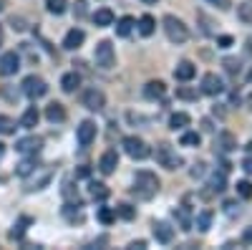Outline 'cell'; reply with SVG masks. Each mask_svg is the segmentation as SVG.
<instances>
[{
	"instance_id": "6da1fadb",
	"label": "cell",
	"mask_w": 252,
	"mask_h": 250,
	"mask_svg": "<svg viewBox=\"0 0 252 250\" xmlns=\"http://www.w3.org/2000/svg\"><path fill=\"white\" fill-rule=\"evenodd\" d=\"M131 192H134L139 200H152V197L159 192V179H157V175H154V172H146V170L136 172Z\"/></svg>"
},
{
	"instance_id": "7a4b0ae2",
	"label": "cell",
	"mask_w": 252,
	"mask_h": 250,
	"mask_svg": "<svg viewBox=\"0 0 252 250\" xmlns=\"http://www.w3.org/2000/svg\"><path fill=\"white\" fill-rule=\"evenodd\" d=\"M164 31H166V38L172 40V43H187V38H189V31L187 26L182 23V20L177 15H166L164 18Z\"/></svg>"
},
{
	"instance_id": "3957f363",
	"label": "cell",
	"mask_w": 252,
	"mask_h": 250,
	"mask_svg": "<svg viewBox=\"0 0 252 250\" xmlns=\"http://www.w3.org/2000/svg\"><path fill=\"white\" fill-rule=\"evenodd\" d=\"M157 162L161 167H166V170H179V167L184 164L182 154H177V149L172 147V144H159L157 147Z\"/></svg>"
},
{
	"instance_id": "277c9868",
	"label": "cell",
	"mask_w": 252,
	"mask_h": 250,
	"mask_svg": "<svg viewBox=\"0 0 252 250\" xmlns=\"http://www.w3.org/2000/svg\"><path fill=\"white\" fill-rule=\"evenodd\" d=\"M94 58H96V66H98V69H103V71L114 69V66H116V53H114L111 40H101V43L96 46Z\"/></svg>"
},
{
	"instance_id": "5b68a950",
	"label": "cell",
	"mask_w": 252,
	"mask_h": 250,
	"mask_svg": "<svg viewBox=\"0 0 252 250\" xmlns=\"http://www.w3.org/2000/svg\"><path fill=\"white\" fill-rule=\"evenodd\" d=\"M121 147H124V152L129 154L131 159H146V157L152 154L149 144H146L144 139H139V137H126V139L121 142Z\"/></svg>"
},
{
	"instance_id": "8992f818",
	"label": "cell",
	"mask_w": 252,
	"mask_h": 250,
	"mask_svg": "<svg viewBox=\"0 0 252 250\" xmlns=\"http://www.w3.org/2000/svg\"><path fill=\"white\" fill-rule=\"evenodd\" d=\"M20 86H23V94H26L28 99H40V96L48 94V83L40 78V76H26Z\"/></svg>"
},
{
	"instance_id": "52a82bcc",
	"label": "cell",
	"mask_w": 252,
	"mask_h": 250,
	"mask_svg": "<svg viewBox=\"0 0 252 250\" xmlns=\"http://www.w3.org/2000/svg\"><path fill=\"white\" fill-rule=\"evenodd\" d=\"M83 107H86L89 111H101L103 107H106V96H103L98 89H89V91H83Z\"/></svg>"
},
{
	"instance_id": "ba28073f",
	"label": "cell",
	"mask_w": 252,
	"mask_h": 250,
	"mask_svg": "<svg viewBox=\"0 0 252 250\" xmlns=\"http://www.w3.org/2000/svg\"><path fill=\"white\" fill-rule=\"evenodd\" d=\"M40 147H43V139L40 137H26V139H18V144H15V149L26 157H35L40 152Z\"/></svg>"
},
{
	"instance_id": "9c48e42d",
	"label": "cell",
	"mask_w": 252,
	"mask_h": 250,
	"mask_svg": "<svg viewBox=\"0 0 252 250\" xmlns=\"http://www.w3.org/2000/svg\"><path fill=\"white\" fill-rule=\"evenodd\" d=\"M18 69H20V58L15 51H8L0 56V76H13L18 73Z\"/></svg>"
},
{
	"instance_id": "30bf717a",
	"label": "cell",
	"mask_w": 252,
	"mask_h": 250,
	"mask_svg": "<svg viewBox=\"0 0 252 250\" xmlns=\"http://www.w3.org/2000/svg\"><path fill=\"white\" fill-rule=\"evenodd\" d=\"M76 139L81 147H91V142L96 139V124L94 121H81V127L76 129Z\"/></svg>"
},
{
	"instance_id": "8fae6325",
	"label": "cell",
	"mask_w": 252,
	"mask_h": 250,
	"mask_svg": "<svg viewBox=\"0 0 252 250\" xmlns=\"http://www.w3.org/2000/svg\"><path fill=\"white\" fill-rule=\"evenodd\" d=\"M222 91H224V83H222V78H220L217 73H207V76L202 78V94L217 96V94H222Z\"/></svg>"
},
{
	"instance_id": "7c38bea8",
	"label": "cell",
	"mask_w": 252,
	"mask_h": 250,
	"mask_svg": "<svg viewBox=\"0 0 252 250\" xmlns=\"http://www.w3.org/2000/svg\"><path fill=\"white\" fill-rule=\"evenodd\" d=\"M152 233H154V238H157L159 243H164V245H169V243L174 240V230H172V225H169V222L157 220V222L152 225Z\"/></svg>"
},
{
	"instance_id": "4fadbf2b",
	"label": "cell",
	"mask_w": 252,
	"mask_h": 250,
	"mask_svg": "<svg viewBox=\"0 0 252 250\" xmlns=\"http://www.w3.org/2000/svg\"><path fill=\"white\" fill-rule=\"evenodd\" d=\"M116 167H119V154H116L114 149H109V152L101 154V159H98V172H101V175H114Z\"/></svg>"
},
{
	"instance_id": "5bb4252c",
	"label": "cell",
	"mask_w": 252,
	"mask_h": 250,
	"mask_svg": "<svg viewBox=\"0 0 252 250\" xmlns=\"http://www.w3.org/2000/svg\"><path fill=\"white\" fill-rule=\"evenodd\" d=\"M83 40H86V33H83L81 28H71V31L66 33V38H63V48L76 51V48H81Z\"/></svg>"
},
{
	"instance_id": "9a60e30c",
	"label": "cell",
	"mask_w": 252,
	"mask_h": 250,
	"mask_svg": "<svg viewBox=\"0 0 252 250\" xmlns=\"http://www.w3.org/2000/svg\"><path fill=\"white\" fill-rule=\"evenodd\" d=\"M194 73H197V69H194L192 61H182V64L174 69V78H177V81H192Z\"/></svg>"
},
{
	"instance_id": "2e32d148",
	"label": "cell",
	"mask_w": 252,
	"mask_h": 250,
	"mask_svg": "<svg viewBox=\"0 0 252 250\" xmlns=\"http://www.w3.org/2000/svg\"><path fill=\"white\" fill-rule=\"evenodd\" d=\"M166 94V86H164V81H149L144 86V96L146 99H152V101H157V99H161Z\"/></svg>"
},
{
	"instance_id": "e0dca14e",
	"label": "cell",
	"mask_w": 252,
	"mask_h": 250,
	"mask_svg": "<svg viewBox=\"0 0 252 250\" xmlns=\"http://www.w3.org/2000/svg\"><path fill=\"white\" fill-rule=\"evenodd\" d=\"M46 119L51 124H58V121L66 119V109H63V104H58V101L48 104V107H46Z\"/></svg>"
},
{
	"instance_id": "ac0fdd59",
	"label": "cell",
	"mask_w": 252,
	"mask_h": 250,
	"mask_svg": "<svg viewBox=\"0 0 252 250\" xmlns=\"http://www.w3.org/2000/svg\"><path fill=\"white\" fill-rule=\"evenodd\" d=\"M78 86H81V76L76 71H71V73H66V76L61 78V89L66 91V94H73Z\"/></svg>"
},
{
	"instance_id": "d6986e66",
	"label": "cell",
	"mask_w": 252,
	"mask_h": 250,
	"mask_svg": "<svg viewBox=\"0 0 252 250\" xmlns=\"http://www.w3.org/2000/svg\"><path fill=\"white\" fill-rule=\"evenodd\" d=\"M89 192H91V197L94 200H98V202H103V200H109V195H111V190L103 182H91L89 184Z\"/></svg>"
},
{
	"instance_id": "ffe728a7",
	"label": "cell",
	"mask_w": 252,
	"mask_h": 250,
	"mask_svg": "<svg viewBox=\"0 0 252 250\" xmlns=\"http://www.w3.org/2000/svg\"><path fill=\"white\" fill-rule=\"evenodd\" d=\"M94 23H96L98 28L111 26V23H114V13H111L109 8H98V10L94 13Z\"/></svg>"
},
{
	"instance_id": "44dd1931",
	"label": "cell",
	"mask_w": 252,
	"mask_h": 250,
	"mask_svg": "<svg viewBox=\"0 0 252 250\" xmlns=\"http://www.w3.org/2000/svg\"><path fill=\"white\" fill-rule=\"evenodd\" d=\"M134 26H136V20H134L131 15H124V18L119 20V23H116V36H121V38H126V36H131Z\"/></svg>"
},
{
	"instance_id": "7402d4cb",
	"label": "cell",
	"mask_w": 252,
	"mask_h": 250,
	"mask_svg": "<svg viewBox=\"0 0 252 250\" xmlns=\"http://www.w3.org/2000/svg\"><path fill=\"white\" fill-rule=\"evenodd\" d=\"M38 119H40L38 109H35V107H28V109H26V114H23V119H20V127H26V129H33L35 124H38Z\"/></svg>"
},
{
	"instance_id": "603a6c76",
	"label": "cell",
	"mask_w": 252,
	"mask_h": 250,
	"mask_svg": "<svg viewBox=\"0 0 252 250\" xmlns=\"http://www.w3.org/2000/svg\"><path fill=\"white\" fill-rule=\"evenodd\" d=\"M154 28H157V23H154L152 15H141V18H139V33H141L144 38H149V36L154 33Z\"/></svg>"
},
{
	"instance_id": "cb8c5ba5",
	"label": "cell",
	"mask_w": 252,
	"mask_h": 250,
	"mask_svg": "<svg viewBox=\"0 0 252 250\" xmlns=\"http://www.w3.org/2000/svg\"><path fill=\"white\" fill-rule=\"evenodd\" d=\"M217 144H220L224 152H232V149H237V137L229 134V132H222L220 139H217Z\"/></svg>"
},
{
	"instance_id": "d4e9b609",
	"label": "cell",
	"mask_w": 252,
	"mask_h": 250,
	"mask_svg": "<svg viewBox=\"0 0 252 250\" xmlns=\"http://www.w3.org/2000/svg\"><path fill=\"white\" fill-rule=\"evenodd\" d=\"M209 190H212V192H222L224 190V187H227V177H224V172H215L212 177H209Z\"/></svg>"
},
{
	"instance_id": "484cf974",
	"label": "cell",
	"mask_w": 252,
	"mask_h": 250,
	"mask_svg": "<svg viewBox=\"0 0 252 250\" xmlns=\"http://www.w3.org/2000/svg\"><path fill=\"white\" fill-rule=\"evenodd\" d=\"M46 8L51 15H63L68 10V0H46Z\"/></svg>"
},
{
	"instance_id": "4316f807",
	"label": "cell",
	"mask_w": 252,
	"mask_h": 250,
	"mask_svg": "<svg viewBox=\"0 0 252 250\" xmlns=\"http://www.w3.org/2000/svg\"><path fill=\"white\" fill-rule=\"evenodd\" d=\"M35 170H38L35 159H26V162H20V164L15 167V175H18V177H28V175H33Z\"/></svg>"
},
{
	"instance_id": "83f0119b",
	"label": "cell",
	"mask_w": 252,
	"mask_h": 250,
	"mask_svg": "<svg viewBox=\"0 0 252 250\" xmlns=\"http://www.w3.org/2000/svg\"><path fill=\"white\" fill-rule=\"evenodd\" d=\"M189 121H192V119H189V114L179 111V114H174V116L169 119V127L177 132V129H184V127H189Z\"/></svg>"
},
{
	"instance_id": "f1b7e54d",
	"label": "cell",
	"mask_w": 252,
	"mask_h": 250,
	"mask_svg": "<svg viewBox=\"0 0 252 250\" xmlns=\"http://www.w3.org/2000/svg\"><path fill=\"white\" fill-rule=\"evenodd\" d=\"M96 217H98V222H103V225H111V222L116 220V210H111V207H98Z\"/></svg>"
},
{
	"instance_id": "f546056e",
	"label": "cell",
	"mask_w": 252,
	"mask_h": 250,
	"mask_svg": "<svg viewBox=\"0 0 252 250\" xmlns=\"http://www.w3.org/2000/svg\"><path fill=\"white\" fill-rule=\"evenodd\" d=\"M209 225H212V210H202V213L197 215V227H199L202 233H207Z\"/></svg>"
},
{
	"instance_id": "4dcf8cb0",
	"label": "cell",
	"mask_w": 252,
	"mask_h": 250,
	"mask_svg": "<svg viewBox=\"0 0 252 250\" xmlns=\"http://www.w3.org/2000/svg\"><path fill=\"white\" fill-rule=\"evenodd\" d=\"M199 142H202V137L197 132H184L182 134V144H184V147H199Z\"/></svg>"
},
{
	"instance_id": "1f68e13d",
	"label": "cell",
	"mask_w": 252,
	"mask_h": 250,
	"mask_svg": "<svg viewBox=\"0 0 252 250\" xmlns=\"http://www.w3.org/2000/svg\"><path fill=\"white\" fill-rule=\"evenodd\" d=\"M174 217L179 220L182 230H192V220H189V215H187V210H184V207H179V210H174Z\"/></svg>"
},
{
	"instance_id": "d6a6232c",
	"label": "cell",
	"mask_w": 252,
	"mask_h": 250,
	"mask_svg": "<svg viewBox=\"0 0 252 250\" xmlns=\"http://www.w3.org/2000/svg\"><path fill=\"white\" fill-rule=\"evenodd\" d=\"M0 134H15V121L10 116H0Z\"/></svg>"
},
{
	"instance_id": "836d02e7",
	"label": "cell",
	"mask_w": 252,
	"mask_h": 250,
	"mask_svg": "<svg viewBox=\"0 0 252 250\" xmlns=\"http://www.w3.org/2000/svg\"><path fill=\"white\" fill-rule=\"evenodd\" d=\"M237 15H240V20L250 23V20H252V0H247V3H242V5L237 8Z\"/></svg>"
},
{
	"instance_id": "e575fe53",
	"label": "cell",
	"mask_w": 252,
	"mask_h": 250,
	"mask_svg": "<svg viewBox=\"0 0 252 250\" xmlns=\"http://www.w3.org/2000/svg\"><path fill=\"white\" fill-rule=\"evenodd\" d=\"M116 215L124 217V220H134V217H136V210H134L131 205H119V207H116Z\"/></svg>"
},
{
	"instance_id": "d590c367",
	"label": "cell",
	"mask_w": 252,
	"mask_h": 250,
	"mask_svg": "<svg viewBox=\"0 0 252 250\" xmlns=\"http://www.w3.org/2000/svg\"><path fill=\"white\" fill-rule=\"evenodd\" d=\"M31 222V217H23V220H20L15 227H13V230H10V240H15V238H23V233H26V225Z\"/></svg>"
},
{
	"instance_id": "8d00e7d4",
	"label": "cell",
	"mask_w": 252,
	"mask_h": 250,
	"mask_svg": "<svg viewBox=\"0 0 252 250\" xmlns=\"http://www.w3.org/2000/svg\"><path fill=\"white\" fill-rule=\"evenodd\" d=\"M237 195L245 197V200H250V197H252V182H247V179L237 182Z\"/></svg>"
},
{
	"instance_id": "74e56055",
	"label": "cell",
	"mask_w": 252,
	"mask_h": 250,
	"mask_svg": "<svg viewBox=\"0 0 252 250\" xmlns=\"http://www.w3.org/2000/svg\"><path fill=\"white\" fill-rule=\"evenodd\" d=\"M177 99H184V101H194L197 99V91L194 89H177Z\"/></svg>"
},
{
	"instance_id": "f35d334b",
	"label": "cell",
	"mask_w": 252,
	"mask_h": 250,
	"mask_svg": "<svg viewBox=\"0 0 252 250\" xmlns=\"http://www.w3.org/2000/svg\"><path fill=\"white\" fill-rule=\"evenodd\" d=\"M224 69H227L229 73H240L242 66H240V61H237V58H224Z\"/></svg>"
},
{
	"instance_id": "ab89813d",
	"label": "cell",
	"mask_w": 252,
	"mask_h": 250,
	"mask_svg": "<svg viewBox=\"0 0 252 250\" xmlns=\"http://www.w3.org/2000/svg\"><path fill=\"white\" fill-rule=\"evenodd\" d=\"M73 13H76V18H86V0H76V8H73Z\"/></svg>"
},
{
	"instance_id": "60d3db41",
	"label": "cell",
	"mask_w": 252,
	"mask_h": 250,
	"mask_svg": "<svg viewBox=\"0 0 252 250\" xmlns=\"http://www.w3.org/2000/svg\"><path fill=\"white\" fill-rule=\"evenodd\" d=\"M217 43H220V48H229V46H232V36H220Z\"/></svg>"
},
{
	"instance_id": "b9f144b4",
	"label": "cell",
	"mask_w": 252,
	"mask_h": 250,
	"mask_svg": "<svg viewBox=\"0 0 252 250\" xmlns=\"http://www.w3.org/2000/svg\"><path fill=\"white\" fill-rule=\"evenodd\" d=\"M10 26L15 31H26V26H23V20H20V18H10Z\"/></svg>"
},
{
	"instance_id": "7bdbcfd3",
	"label": "cell",
	"mask_w": 252,
	"mask_h": 250,
	"mask_svg": "<svg viewBox=\"0 0 252 250\" xmlns=\"http://www.w3.org/2000/svg\"><path fill=\"white\" fill-rule=\"evenodd\" d=\"M144 248H146L144 240H134V243H129V250H144Z\"/></svg>"
},
{
	"instance_id": "ee69618b",
	"label": "cell",
	"mask_w": 252,
	"mask_h": 250,
	"mask_svg": "<svg viewBox=\"0 0 252 250\" xmlns=\"http://www.w3.org/2000/svg\"><path fill=\"white\" fill-rule=\"evenodd\" d=\"M209 3H215L217 8H222V10H227L229 8V0H209Z\"/></svg>"
},
{
	"instance_id": "f6af8a7d",
	"label": "cell",
	"mask_w": 252,
	"mask_h": 250,
	"mask_svg": "<svg viewBox=\"0 0 252 250\" xmlns=\"http://www.w3.org/2000/svg\"><path fill=\"white\" fill-rule=\"evenodd\" d=\"M242 170H245L247 175H252V157H247V159L242 162Z\"/></svg>"
},
{
	"instance_id": "bcb514c9",
	"label": "cell",
	"mask_w": 252,
	"mask_h": 250,
	"mask_svg": "<svg viewBox=\"0 0 252 250\" xmlns=\"http://www.w3.org/2000/svg\"><path fill=\"white\" fill-rule=\"evenodd\" d=\"M242 243L252 245V227H247V230H245V235H242Z\"/></svg>"
},
{
	"instance_id": "7dc6e473",
	"label": "cell",
	"mask_w": 252,
	"mask_h": 250,
	"mask_svg": "<svg viewBox=\"0 0 252 250\" xmlns=\"http://www.w3.org/2000/svg\"><path fill=\"white\" fill-rule=\"evenodd\" d=\"M202 175H204V164H197L192 170V177H202Z\"/></svg>"
},
{
	"instance_id": "c3c4849f",
	"label": "cell",
	"mask_w": 252,
	"mask_h": 250,
	"mask_svg": "<svg viewBox=\"0 0 252 250\" xmlns=\"http://www.w3.org/2000/svg\"><path fill=\"white\" fill-rule=\"evenodd\" d=\"M78 177H89V167H81V170H78Z\"/></svg>"
},
{
	"instance_id": "681fc988",
	"label": "cell",
	"mask_w": 252,
	"mask_h": 250,
	"mask_svg": "<svg viewBox=\"0 0 252 250\" xmlns=\"http://www.w3.org/2000/svg\"><path fill=\"white\" fill-rule=\"evenodd\" d=\"M3 157H5V144L0 142V159H3Z\"/></svg>"
},
{
	"instance_id": "f907efd6",
	"label": "cell",
	"mask_w": 252,
	"mask_h": 250,
	"mask_svg": "<svg viewBox=\"0 0 252 250\" xmlns=\"http://www.w3.org/2000/svg\"><path fill=\"white\" fill-rule=\"evenodd\" d=\"M247 109L252 111V91H250V96H247Z\"/></svg>"
},
{
	"instance_id": "816d5d0a",
	"label": "cell",
	"mask_w": 252,
	"mask_h": 250,
	"mask_svg": "<svg viewBox=\"0 0 252 250\" xmlns=\"http://www.w3.org/2000/svg\"><path fill=\"white\" fill-rule=\"evenodd\" d=\"M5 10V0H0V13H3Z\"/></svg>"
},
{
	"instance_id": "f5cc1de1",
	"label": "cell",
	"mask_w": 252,
	"mask_h": 250,
	"mask_svg": "<svg viewBox=\"0 0 252 250\" xmlns=\"http://www.w3.org/2000/svg\"><path fill=\"white\" fill-rule=\"evenodd\" d=\"M0 46H3V26H0Z\"/></svg>"
},
{
	"instance_id": "db71d44e",
	"label": "cell",
	"mask_w": 252,
	"mask_h": 250,
	"mask_svg": "<svg viewBox=\"0 0 252 250\" xmlns=\"http://www.w3.org/2000/svg\"><path fill=\"white\" fill-rule=\"evenodd\" d=\"M141 3H157V0H141Z\"/></svg>"
},
{
	"instance_id": "11a10c76",
	"label": "cell",
	"mask_w": 252,
	"mask_h": 250,
	"mask_svg": "<svg viewBox=\"0 0 252 250\" xmlns=\"http://www.w3.org/2000/svg\"><path fill=\"white\" fill-rule=\"evenodd\" d=\"M250 81H252V71H250Z\"/></svg>"
}]
</instances>
